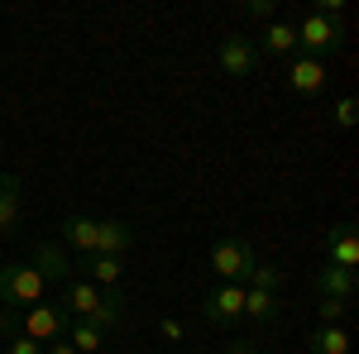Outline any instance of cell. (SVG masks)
I'll use <instances>...</instances> for the list:
<instances>
[{"label":"cell","mask_w":359,"mask_h":354,"mask_svg":"<svg viewBox=\"0 0 359 354\" xmlns=\"http://www.w3.org/2000/svg\"><path fill=\"white\" fill-rule=\"evenodd\" d=\"M355 120H359V101H355V96H340V101H335V125L350 130Z\"/></svg>","instance_id":"44dd1931"},{"label":"cell","mask_w":359,"mask_h":354,"mask_svg":"<svg viewBox=\"0 0 359 354\" xmlns=\"http://www.w3.org/2000/svg\"><path fill=\"white\" fill-rule=\"evenodd\" d=\"M225 354H230V350H225Z\"/></svg>","instance_id":"484cf974"},{"label":"cell","mask_w":359,"mask_h":354,"mask_svg":"<svg viewBox=\"0 0 359 354\" xmlns=\"http://www.w3.org/2000/svg\"><path fill=\"white\" fill-rule=\"evenodd\" d=\"M254 264H259V259H254V245L240 240V235H230V240H216V245H211V268L221 273L225 282H245Z\"/></svg>","instance_id":"5b68a950"},{"label":"cell","mask_w":359,"mask_h":354,"mask_svg":"<svg viewBox=\"0 0 359 354\" xmlns=\"http://www.w3.org/2000/svg\"><path fill=\"white\" fill-rule=\"evenodd\" d=\"M316 292H321V297H331V301H350L359 292V273L326 264V268L316 273Z\"/></svg>","instance_id":"7c38bea8"},{"label":"cell","mask_w":359,"mask_h":354,"mask_svg":"<svg viewBox=\"0 0 359 354\" xmlns=\"http://www.w3.org/2000/svg\"><path fill=\"white\" fill-rule=\"evenodd\" d=\"M62 245L82 249V254H125L135 245V230L125 220H91V216H67L62 220Z\"/></svg>","instance_id":"7a4b0ae2"},{"label":"cell","mask_w":359,"mask_h":354,"mask_svg":"<svg viewBox=\"0 0 359 354\" xmlns=\"http://www.w3.org/2000/svg\"><path fill=\"white\" fill-rule=\"evenodd\" d=\"M62 340L77 354H96L101 350V326H91V321H67V335H62Z\"/></svg>","instance_id":"2e32d148"},{"label":"cell","mask_w":359,"mask_h":354,"mask_svg":"<svg viewBox=\"0 0 359 354\" xmlns=\"http://www.w3.org/2000/svg\"><path fill=\"white\" fill-rule=\"evenodd\" d=\"M345 311H350V301H331V297H321V306H316L321 326H340V321H345Z\"/></svg>","instance_id":"ffe728a7"},{"label":"cell","mask_w":359,"mask_h":354,"mask_svg":"<svg viewBox=\"0 0 359 354\" xmlns=\"http://www.w3.org/2000/svg\"><path fill=\"white\" fill-rule=\"evenodd\" d=\"M326 62L321 57H292V72H287V86H292V96H321L326 91Z\"/></svg>","instance_id":"ba28073f"},{"label":"cell","mask_w":359,"mask_h":354,"mask_svg":"<svg viewBox=\"0 0 359 354\" xmlns=\"http://www.w3.org/2000/svg\"><path fill=\"white\" fill-rule=\"evenodd\" d=\"M57 306L67 311V321H91L101 330L120 326V316H125V297L115 287H96V282H82V278L62 282V301Z\"/></svg>","instance_id":"6da1fadb"},{"label":"cell","mask_w":359,"mask_h":354,"mask_svg":"<svg viewBox=\"0 0 359 354\" xmlns=\"http://www.w3.org/2000/svg\"><path fill=\"white\" fill-rule=\"evenodd\" d=\"M29 264L39 268L43 282H67V278L77 273V268H72V259L62 254V245H53V240H43V245L34 249V259H29Z\"/></svg>","instance_id":"9c48e42d"},{"label":"cell","mask_w":359,"mask_h":354,"mask_svg":"<svg viewBox=\"0 0 359 354\" xmlns=\"http://www.w3.org/2000/svg\"><path fill=\"white\" fill-rule=\"evenodd\" d=\"M326 264H335V268H359V235L355 225H335L331 240H326Z\"/></svg>","instance_id":"8fae6325"},{"label":"cell","mask_w":359,"mask_h":354,"mask_svg":"<svg viewBox=\"0 0 359 354\" xmlns=\"http://www.w3.org/2000/svg\"><path fill=\"white\" fill-rule=\"evenodd\" d=\"M0 330L5 335H29L39 345H53L67 335V311L62 306H25V316H15L10 306L0 311Z\"/></svg>","instance_id":"3957f363"},{"label":"cell","mask_w":359,"mask_h":354,"mask_svg":"<svg viewBox=\"0 0 359 354\" xmlns=\"http://www.w3.org/2000/svg\"><path fill=\"white\" fill-rule=\"evenodd\" d=\"M273 10H278V0H249L245 5V15H254V20H273Z\"/></svg>","instance_id":"603a6c76"},{"label":"cell","mask_w":359,"mask_h":354,"mask_svg":"<svg viewBox=\"0 0 359 354\" xmlns=\"http://www.w3.org/2000/svg\"><path fill=\"white\" fill-rule=\"evenodd\" d=\"M278 282H283V273L269 268V264H254L245 278V287H259V292H278Z\"/></svg>","instance_id":"d6986e66"},{"label":"cell","mask_w":359,"mask_h":354,"mask_svg":"<svg viewBox=\"0 0 359 354\" xmlns=\"http://www.w3.org/2000/svg\"><path fill=\"white\" fill-rule=\"evenodd\" d=\"M163 340H182V321L168 316V321H163Z\"/></svg>","instance_id":"cb8c5ba5"},{"label":"cell","mask_w":359,"mask_h":354,"mask_svg":"<svg viewBox=\"0 0 359 354\" xmlns=\"http://www.w3.org/2000/svg\"><path fill=\"white\" fill-rule=\"evenodd\" d=\"M20 230V177L0 172V235Z\"/></svg>","instance_id":"4fadbf2b"},{"label":"cell","mask_w":359,"mask_h":354,"mask_svg":"<svg viewBox=\"0 0 359 354\" xmlns=\"http://www.w3.org/2000/svg\"><path fill=\"white\" fill-rule=\"evenodd\" d=\"M82 268L96 278V287H115V282H120V273H125V264H120L115 254H86Z\"/></svg>","instance_id":"9a60e30c"},{"label":"cell","mask_w":359,"mask_h":354,"mask_svg":"<svg viewBox=\"0 0 359 354\" xmlns=\"http://www.w3.org/2000/svg\"><path fill=\"white\" fill-rule=\"evenodd\" d=\"M43 278L34 264H10V268H0V301L10 306V311H25V306H39L43 301Z\"/></svg>","instance_id":"277c9868"},{"label":"cell","mask_w":359,"mask_h":354,"mask_svg":"<svg viewBox=\"0 0 359 354\" xmlns=\"http://www.w3.org/2000/svg\"><path fill=\"white\" fill-rule=\"evenodd\" d=\"M254 62H259L254 39H221V67H225V77H249V72H254Z\"/></svg>","instance_id":"30bf717a"},{"label":"cell","mask_w":359,"mask_h":354,"mask_svg":"<svg viewBox=\"0 0 359 354\" xmlns=\"http://www.w3.org/2000/svg\"><path fill=\"white\" fill-rule=\"evenodd\" d=\"M264 48H269V53H292V48H297V29L283 25V20L269 25V29H264Z\"/></svg>","instance_id":"ac0fdd59"},{"label":"cell","mask_w":359,"mask_h":354,"mask_svg":"<svg viewBox=\"0 0 359 354\" xmlns=\"http://www.w3.org/2000/svg\"><path fill=\"white\" fill-rule=\"evenodd\" d=\"M340 39H345V29L335 25V20H321V15H306L302 25H297V48H306V57L335 53Z\"/></svg>","instance_id":"8992f818"},{"label":"cell","mask_w":359,"mask_h":354,"mask_svg":"<svg viewBox=\"0 0 359 354\" xmlns=\"http://www.w3.org/2000/svg\"><path fill=\"white\" fill-rule=\"evenodd\" d=\"M5 354H43V345H39V340H29V335H10Z\"/></svg>","instance_id":"7402d4cb"},{"label":"cell","mask_w":359,"mask_h":354,"mask_svg":"<svg viewBox=\"0 0 359 354\" xmlns=\"http://www.w3.org/2000/svg\"><path fill=\"white\" fill-rule=\"evenodd\" d=\"M245 316H254V321H278V297L273 292H259V287H245Z\"/></svg>","instance_id":"e0dca14e"},{"label":"cell","mask_w":359,"mask_h":354,"mask_svg":"<svg viewBox=\"0 0 359 354\" xmlns=\"http://www.w3.org/2000/svg\"><path fill=\"white\" fill-rule=\"evenodd\" d=\"M201 316H206L211 326L240 321V316H245V282H225V287H216V292L206 297V306H201Z\"/></svg>","instance_id":"52a82bcc"},{"label":"cell","mask_w":359,"mask_h":354,"mask_svg":"<svg viewBox=\"0 0 359 354\" xmlns=\"http://www.w3.org/2000/svg\"><path fill=\"white\" fill-rule=\"evenodd\" d=\"M43 354H77V350H72L67 340H53V345H43Z\"/></svg>","instance_id":"d4e9b609"},{"label":"cell","mask_w":359,"mask_h":354,"mask_svg":"<svg viewBox=\"0 0 359 354\" xmlns=\"http://www.w3.org/2000/svg\"><path fill=\"white\" fill-rule=\"evenodd\" d=\"M306 354H350V330L345 326H316L306 335Z\"/></svg>","instance_id":"5bb4252c"}]
</instances>
